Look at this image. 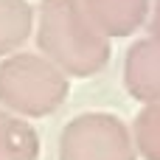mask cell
<instances>
[{"mask_svg":"<svg viewBox=\"0 0 160 160\" xmlns=\"http://www.w3.org/2000/svg\"><path fill=\"white\" fill-rule=\"evenodd\" d=\"M129 135L141 160H160V104H143L129 127Z\"/></svg>","mask_w":160,"mask_h":160,"instance_id":"8","label":"cell"},{"mask_svg":"<svg viewBox=\"0 0 160 160\" xmlns=\"http://www.w3.org/2000/svg\"><path fill=\"white\" fill-rule=\"evenodd\" d=\"M34 34V6L28 0H0V59L20 53Z\"/></svg>","mask_w":160,"mask_h":160,"instance_id":"6","label":"cell"},{"mask_svg":"<svg viewBox=\"0 0 160 160\" xmlns=\"http://www.w3.org/2000/svg\"><path fill=\"white\" fill-rule=\"evenodd\" d=\"M149 37H158L160 39V0H155V6L149 8Z\"/></svg>","mask_w":160,"mask_h":160,"instance_id":"9","label":"cell"},{"mask_svg":"<svg viewBox=\"0 0 160 160\" xmlns=\"http://www.w3.org/2000/svg\"><path fill=\"white\" fill-rule=\"evenodd\" d=\"M39 135L25 121L0 110V160H39Z\"/></svg>","mask_w":160,"mask_h":160,"instance_id":"7","label":"cell"},{"mask_svg":"<svg viewBox=\"0 0 160 160\" xmlns=\"http://www.w3.org/2000/svg\"><path fill=\"white\" fill-rule=\"evenodd\" d=\"M34 34L39 56L68 79H87L110 65V39L90 22L79 0H39Z\"/></svg>","mask_w":160,"mask_h":160,"instance_id":"1","label":"cell"},{"mask_svg":"<svg viewBox=\"0 0 160 160\" xmlns=\"http://www.w3.org/2000/svg\"><path fill=\"white\" fill-rule=\"evenodd\" d=\"M70 93V79L39 53H11L0 62V110L17 118L53 115Z\"/></svg>","mask_w":160,"mask_h":160,"instance_id":"2","label":"cell"},{"mask_svg":"<svg viewBox=\"0 0 160 160\" xmlns=\"http://www.w3.org/2000/svg\"><path fill=\"white\" fill-rule=\"evenodd\" d=\"M59 160H138L129 127L112 112H82L59 135Z\"/></svg>","mask_w":160,"mask_h":160,"instance_id":"3","label":"cell"},{"mask_svg":"<svg viewBox=\"0 0 160 160\" xmlns=\"http://www.w3.org/2000/svg\"><path fill=\"white\" fill-rule=\"evenodd\" d=\"M90 22L107 39L132 37L146 20L152 0H79Z\"/></svg>","mask_w":160,"mask_h":160,"instance_id":"5","label":"cell"},{"mask_svg":"<svg viewBox=\"0 0 160 160\" xmlns=\"http://www.w3.org/2000/svg\"><path fill=\"white\" fill-rule=\"evenodd\" d=\"M124 84L132 98L143 104H160V39H138L124 59Z\"/></svg>","mask_w":160,"mask_h":160,"instance_id":"4","label":"cell"}]
</instances>
